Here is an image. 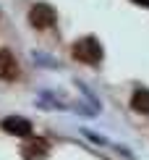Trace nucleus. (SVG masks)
Returning a JSON list of instances; mask_svg holds the SVG:
<instances>
[{"instance_id":"4","label":"nucleus","mask_w":149,"mask_h":160,"mask_svg":"<svg viewBox=\"0 0 149 160\" xmlns=\"http://www.w3.org/2000/svg\"><path fill=\"white\" fill-rule=\"evenodd\" d=\"M3 129L13 137H31V123L21 116H8L3 118Z\"/></svg>"},{"instance_id":"3","label":"nucleus","mask_w":149,"mask_h":160,"mask_svg":"<svg viewBox=\"0 0 149 160\" xmlns=\"http://www.w3.org/2000/svg\"><path fill=\"white\" fill-rule=\"evenodd\" d=\"M18 76V61L16 55H13L11 50H0V79H5V82H13V79Z\"/></svg>"},{"instance_id":"6","label":"nucleus","mask_w":149,"mask_h":160,"mask_svg":"<svg viewBox=\"0 0 149 160\" xmlns=\"http://www.w3.org/2000/svg\"><path fill=\"white\" fill-rule=\"evenodd\" d=\"M131 108L136 113H149V89H136V92H133Z\"/></svg>"},{"instance_id":"7","label":"nucleus","mask_w":149,"mask_h":160,"mask_svg":"<svg viewBox=\"0 0 149 160\" xmlns=\"http://www.w3.org/2000/svg\"><path fill=\"white\" fill-rule=\"evenodd\" d=\"M133 3H139V5H144V8H149V0H133Z\"/></svg>"},{"instance_id":"2","label":"nucleus","mask_w":149,"mask_h":160,"mask_svg":"<svg viewBox=\"0 0 149 160\" xmlns=\"http://www.w3.org/2000/svg\"><path fill=\"white\" fill-rule=\"evenodd\" d=\"M29 24L34 26V29H50V26L55 24V11H52L47 3L31 5V11H29Z\"/></svg>"},{"instance_id":"5","label":"nucleus","mask_w":149,"mask_h":160,"mask_svg":"<svg viewBox=\"0 0 149 160\" xmlns=\"http://www.w3.org/2000/svg\"><path fill=\"white\" fill-rule=\"evenodd\" d=\"M21 155L26 160H45L47 158V142L45 139H29V142L24 144Z\"/></svg>"},{"instance_id":"1","label":"nucleus","mask_w":149,"mask_h":160,"mask_svg":"<svg viewBox=\"0 0 149 160\" xmlns=\"http://www.w3.org/2000/svg\"><path fill=\"white\" fill-rule=\"evenodd\" d=\"M73 58L81 63H99L102 61V48L94 37H84L73 45Z\"/></svg>"}]
</instances>
